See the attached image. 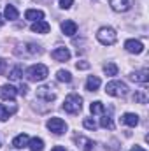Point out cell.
Returning <instances> with one entry per match:
<instances>
[{"mask_svg": "<svg viewBox=\"0 0 149 151\" xmlns=\"http://www.w3.org/2000/svg\"><path fill=\"white\" fill-rule=\"evenodd\" d=\"M63 109L69 114H79L81 109H82V99L77 93H70L63 102Z\"/></svg>", "mask_w": 149, "mask_h": 151, "instance_id": "1", "label": "cell"}, {"mask_svg": "<svg viewBox=\"0 0 149 151\" xmlns=\"http://www.w3.org/2000/svg\"><path fill=\"white\" fill-rule=\"evenodd\" d=\"M49 74V70H47V67L44 65V63H37V65H32V67H28L27 69V77H28V81H44L46 77Z\"/></svg>", "mask_w": 149, "mask_h": 151, "instance_id": "2", "label": "cell"}, {"mask_svg": "<svg viewBox=\"0 0 149 151\" xmlns=\"http://www.w3.org/2000/svg\"><path fill=\"white\" fill-rule=\"evenodd\" d=\"M97 39H98V42H100V44H104V46H112V44H116L117 35H116L114 28H111V27H104V28H100V30H98Z\"/></svg>", "mask_w": 149, "mask_h": 151, "instance_id": "3", "label": "cell"}, {"mask_svg": "<svg viewBox=\"0 0 149 151\" xmlns=\"http://www.w3.org/2000/svg\"><path fill=\"white\" fill-rule=\"evenodd\" d=\"M105 91H107V95H112V97H125L128 93V86L121 81H111V83H107Z\"/></svg>", "mask_w": 149, "mask_h": 151, "instance_id": "4", "label": "cell"}, {"mask_svg": "<svg viewBox=\"0 0 149 151\" xmlns=\"http://www.w3.org/2000/svg\"><path fill=\"white\" fill-rule=\"evenodd\" d=\"M47 128H49L53 134L60 135V134H63V132L67 130V125H65V121H63L62 118H51V119L47 121Z\"/></svg>", "mask_w": 149, "mask_h": 151, "instance_id": "5", "label": "cell"}, {"mask_svg": "<svg viewBox=\"0 0 149 151\" xmlns=\"http://www.w3.org/2000/svg\"><path fill=\"white\" fill-rule=\"evenodd\" d=\"M125 49L128 53H133V55H140L144 51V44L140 40H135V39H128L125 42Z\"/></svg>", "mask_w": 149, "mask_h": 151, "instance_id": "6", "label": "cell"}, {"mask_svg": "<svg viewBox=\"0 0 149 151\" xmlns=\"http://www.w3.org/2000/svg\"><path fill=\"white\" fill-rule=\"evenodd\" d=\"M109 4H111V7L116 12H125V11H128L132 7L133 0H109Z\"/></svg>", "mask_w": 149, "mask_h": 151, "instance_id": "7", "label": "cell"}, {"mask_svg": "<svg viewBox=\"0 0 149 151\" xmlns=\"http://www.w3.org/2000/svg\"><path fill=\"white\" fill-rule=\"evenodd\" d=\"M37 99L46 100V102H53L56 99V95L51 91V86H40V88H37Z\"/></svg>", "mask_w": 149, "mask_h": 151, "instance_id": "8", "label": "cell"}, {"mask_svg": "<svg viewBox=\"0 0 149 151\" xmlns=\"http://www.w3.org/2000/svg\"><path fill=\"white\" fill-rule=\"evenodd\" d=\"M51 58L56 60V62H67L70 58V51L67 47H56V49H53Z\"/></svg>", "mask_w": 149, "mask_h": 151, "instance_id": "9", "label": "cell"}, {"mask_svg": "<svg viewBox=\"0 0 149 151\" xmlns=\"http://www.w3.org/2000/svg\"><path fill=\"white\" fill-rule=\"evenodd\" d=\"M75 144H77V148H81L82 151H91L93 150V141L88 139V137H84V135H77V137H75Z\"/></svg>", "mask_w": 149, "mask_h": 151, "instance_id": "10", "label": "cell"}, {"mask_svg": "<svg viewBox=\"0 0 149 151\" xmlns=\"http://www.w3.org/2000/svg\"><path fill=\"white\" fill-rule=\"evenodd\" d=\"M16 88L12 86V84H4L2 86V90H0V97L2 99H5V100H12L14 97H16Z\"/></svg>", "mask_w": 149, "mask_h": 151, "instance_id": "11", "label": "cell"}, {"mask_svg": "<svg viewBox=\"0 0 149 151\" xmlns=\"http://www.w3.org/2000/svg\"><path fill=\"white\" fill-rule=\"evenodd\" d=\"M62 32H63L65 35L72 37L74 34H77V25H75L72 19H65V21L62 23Z\"/></svg>", "mask_w": 149, "mask_h": 151, "instance_id": "12", "label": "cell"}, {"mask_svg": "<svg viewBox=\"0 0 149 151\" xmlns=\"http://www.w3.org/2000/svg\"><path fill=\"white\" fill-rule=\"evenodd\" d=\"M49 30H51V27H49V23L44 21V19L35 21V23L32 25V32H35V34H47Z\"/></svg>", "mask_w": 149, "mask_h": 151, "instance_id": "13", "label": "cell"}, {"mask_svg": "<svg viewBox=\"0 0 149 151\" xmlns=\"http://www.w3.org/2000/svg\"><path fill=\"white\" fill-rule=\"evenodd\" d=\"M100 84H102V81H100L98 76H90L88 81H86V90L88 91H97L100 88Z\"/></svg>", "mask_w": 149, "mask_h": 151, "instance_id": "14", "label": "cell"}, {"mask_svg": "<svg viewBox=\"0 0 149 151\" xmlns=\"http://www.w3.org/2000/svg\"><path fill=\"white\" fill-rule=\"evenodd\" d=\"M149 70L148 69H142L140 72H133V74L130 76V79L132 81H135V83H142V84H146L148 83V79H149Z\"/></svg>", "mask_w": 149, "mask_h": 151, "instance_id": "15", "label": "cell"}, {"mask_svg": "<svg viewBox=\"0 0 149 151\" xmlns=\"http://www.w3.org/2000/svg\"><path fill=\"white\" fill-rule=\"evenodd\" d=\"M18 9L14 7V5H11V4H7L5 5V11H4V18L5 19H9V21H14V19H18Z\"/></svg>", "mask_w": 149, "mask_h": 151, "instance_id": "16", "label": "cell"}, {"mask_svg": "<svg viewBox=\"0 0 149 151\" xmlns=\"http://www.w3.org/2000/svg\"><path fill=\"white\" fill-rule=\"evenodd\" d=\"M121 121H123L125 125H128V127H137V125H139V116L133 114V113H126V114H123Z\"/></svg>", "mask_w": 149, "mask_h": 151, "instance_id": "17", "label": "cell"}, {"mask_svg": "<svg viewBox=\"0 0 149 151\" xmlns=\"http://www.w3.org/2000/svg\"><path fill=\"white\" fill-rule=\"evenodd\" d=\"M25 18L30 19V21H40V19H44V12L37 11V9H28L25 12Z\"/></svg>", "mask_w": 149, "mask_h": 151, "instance_id": "18", "label": "cell"}, {"mask_svg": "<svg viewBox=\"0 0 149 151\" xmlns=\"http://www.w3.org/2000/svg\"><path fill=\"white\" fill-rule=\"evenodd\" d=\"M27 144H28V135H27V134H19L18 137H14V139H12V146H14V148H18V150L25 148Z\"/></svg>", "mask_w": 149, "mask_h": 151, "instance_id": "19", "label": "cell"}, {"mask_svg": "<svg viewBox=\"0 0 149 151\" xmlns=\"http://www.w3.org/2000/svg\"><path fill=\"white\" fill-rule=\"evenodd\" d=\"M28 146H30V150L32 151H42L44 150V141L39 139V137H34V139H30Z\"/></svg>", "mask_w": 149, "mask_h": 151, "instance_id": "20", "label": "cell"}, {"mask_svg": "<svg viewBox=\"0 0 149 151\" xmlns=\"http://www.w3.org/2000/svg\"><path fill=\"white\" fill-rule=\"evenodd\" d=\"M133 100L139 102V104H148V95H146V90H139L133 93Z\"/></svg>", "mask_w": 149, "mask_h": 151, "instance_id": "21", "label": "cell"}, {"mask_svg": "<svg viewBox=\"0 0 149 151\" xmlns=\"http://www.w3.org/2000/svg\"><path fill=\"white\" fill-rule=\"evenodd\" d=\"M56 79L60 81V83H70L72 81V76L69 70H58L56 72Z\"/></svg>", "mask_w": 149, "mask_h": 151, "instance_id": "22", "label": "cell"}, {"mask_svg": "<svg viewBox=\"0 0 149 151\" xmlns=\"http://www.w3.org/2000/svg\"><path fill=\"white\" fill-rule=\"evenodd\" d=\"M90 111H91L93 114H100V113L105 111V107H104V104H102L100 100H97V102H93V104L90 106Z\"/></svg>", "mask_w": 149, "mask_h": 151, "instance_id": "23", "label": "cell"}, {"mask_svg": "<svg viewBox=\"0 0 149 151\" xmlns=\"http://www.w3.org/2000/svg\"><path fill=\"white\" fill-rule=\"evenodd\" d=\"M117 70H119V69H117L116 63H107V65L104 67V72L107 76H117Z\"/></svg>", "mask_w": 149, "mask_h": 151, "instance_id": "24", "label": "cell"}, {"mask_svg": "<svg viewBox=\"0 0 149 151\" xmlns=\"http://www.w3.org/2000/svg\"><path fill=\"white\" fill-rule=\"evenodd\" d=\"M100 125H102L104 128H109V130H112V128H114V123H112L111 116H107V114H105V116L100 119Z\"/></svg>", "mask_w": 149, "mask_h": 151, "instance_id": "25", "label": "cell"}, {"mask_svg": "<svg viewBox=\"0 0 149 151\" xmlns=\"http://www.w3.org/2000/svg\"><path fill=\"white\" fill-rule=\"evenodd\" d=\"M23 76V70H21V67H14L12 70H11V74H9V77L12 79V81H18L19 77Z\"/></svg>", "mask_w": 149, "mask_h": 151, "instance_id": "26", "label": "cell"}, {"mask_svg": "<svg viewBox=\"0 0 149 151\" xmlns=\"http://www.w3.org/2000/svg\"><path fill=\"white\" fill-rule=\"evenodd\" d=\"M82 125H84V128H88V130H97V123H95L91 118H84Z\"/></svg>", "mask_w": 149, "mask_h": 151, "instance_id": "27", "label": "cell"}, {"mask_svg": "<svg viewBox=\"0 0 149 151\" xmlns=\"http://www.w3.org/2000/svg\"><path fill=\"white\" fill-rule=\"evenodd\" d=\"M27 53L28 55H39L40 53V47L37 44H27Z\"/></svg>", "mask_w": 149, "mask_h": 151, "instance_id": "28", "label": "cell"}, {"mask_svg": "<svg viewBox=\"0 0 149 151\" xmlns=\"http://www.w3.org/2000/svg\"><path fill=\"white\" fill-rule=\"evenodd\" d=\"M11 116V113H9V109L4 106V104H0V121H5L7 118Z\"/></svg>", "mask_w": 149, "mask_h": 151, "instance_id": "29", "label": "cell"}, {"mask_svg": "<svg viewBox=\"0 0 149 151\" xmlns=\"http://www.w3.org/2000/svg\"><path fill=\"white\" fill-rule=\"evenodd\" d=\"M75 67H77L79 70H86V69H90V63H88V62H84V60H81V62H77V63H75Z\"/></svg>", "mask_w": 149, "mask_h": 151, "instance_id": "30", "label": "cell"}, {"mask_svg": "<svg viewBox=\"0 0 149 151\" xmlns=\"http://www.w3.org/2000/svg\"><path fill=\"white\" fill-rule=\"evenodd\" d=\"M74 4V0H60V7L62 9H70Z\"/></svg>", "mask_w": 149, "mask_h": 151, "instance_id": "31", "label": "cell"}, {"mask_svg": "<svg viewBox=\"0 0 149 151\" xmlns=\"http://www.w3.org/2000/svg\"><path fill=\"white\" fill-rule=\"evenodd\" d=\"M28 93V86L27 84H21L19 86V95H27Z\"/></svg>", "mask_w": 149, "mask_h": 151, "instance_id": "32", "label": "cell"}, {"mask_svg": "<svg viewBox=\"0 0 149 151\" xmlns=\"http://www.w3.org/2000/svg\"><path fill=\"white\" fill-rule=\"evenodd\" d=\"M5 67H7V62H5L4 58H0V74H4V70H5Z\"/></svg>", "mask_w": 149, "mask_h": 151, "instance_id": "33", "label": "cell"}, {"mask_svg": "<svg viewBox=\"0 0 149 151\" xmlns=\"http://www.w3.org/2000/svg\"><path fill=\"white\" fill-rule=\"evenodd\" d=\"M51 151H67V150H65L63 146H54V148H53Z\"/></svg>", "mask_w": 149, "mask_h": 151, "instance_id": "34", "label": "cell"}, {"mask_svg": "<svg viewBox=\"0 0 149 151\" xmlns=\"http://www.w3.org/2000/svg\"><path fill=\"white\" fill-rule=\"evenodd\" d=\"M130 151H146V150H144V148H140V146H133Z\"/></svg>", "mask_w": 149, "mask_h": 151, "instance_id": "35", "label": "cell"}, {"mask_svg": "<svg viewBox=\"0 0 149 151\" xmlns=\"http://www.w3.org/2000/svg\"><path fill=\"white\" fill-rule=\"evenodd\" d=\"M4 23H5V18H4V16L0 14V27H4Z\"/></svg>", "mask_w": 149, "mask_h": 151, "instance_id": "36", "label": "cell"}]
</instances>
